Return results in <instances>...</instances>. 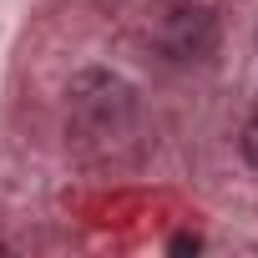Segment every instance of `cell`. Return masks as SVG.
<instances>
[{
  "mask_svg": "<svg viewBox=\"0 0 258 258\" xmlns=\"http://www.w3.org/2000/svg\"><path fill=\"white\" fill-rule=\"evenodd\" d=\"M167 248H172V253H198V248H203V238H198V233H177Z\"/></svg>",
  "mask_w": 258,
  "mask_h": 258,
  "instance_id": "obj_4",
  "label": "cell"
},
{
  "mask_svg": "<svg viewBox=\"0 0 258 258\" xmlns=\"http://www.w3.org/2000/svg\"><path fill=\"white\" fill-rule=\"evenodd\" d=\"M0 253H6V243H0Z\"/></svg>",
  "mask_w": 258,
  "mask_h": 258,
  "instance_id": "obj_5",
  "label": "cell"
},
{
  "mask_svg": "<svg viewBox=\"0 0 258 258\" xmlns=\"http://www.w3.org/2000/svg\"><path fill=\"white\" fill-rule=\"evenodd\" d=\"M132 86L111 71H81L71 81V126L86 137V142H106V137H121L132 126Z\"/></svg>",
  "mask_w": 258,
  "mask_h": 258,
  "instance_id": "obj_1",
  "label": "cell"
},
{
  "mask_svg": "<svg viewBox=\"0 0 258 258\" xmlns=\"http://www.w3.org/2000/svg\"><path fill=\"white\" fill-rule=\"evenodd\" d=\"M243 157H248V167L258 172V111H253L248 126H243Z\"/></svg>",
  "mask_w": 258,
  "mask_h": 258,
  "instance_id": "obj_3",
  "label": "cell"
},
{
  "mask_svg": "<svg viewBox=\"0 0 258 258\" xmlns=\"http://www.w3.org/2000/svg\"><path fill=\"white\" fill-rule=\"evenodd\" d=\"M152 46H157L167 61H203V56L218 46V21H213L203 6H167V11L157 16Z\"/></svg>",
  "mask_w": 258,
  "mask_h": 258,
  "instance_id": "obj_2",
  "label": "cell"
}]
</instances>
